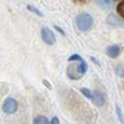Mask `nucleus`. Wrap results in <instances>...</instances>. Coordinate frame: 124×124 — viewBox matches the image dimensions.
Listing matches in <instances>:
<instances>
[{
  "instance_id": "1",
  "label": "nucleus",
  "mask_w": 124,
  "mask_h": 124,
  "mask_svg": "<svg viewBox=\"0 0 124 124\" xmlns=\"http://www.w3.org/2000/svg\"><path fill=\"white\" fill-rule=\"evenodd\" d=\"M86 71H87V64L83 59H80L77 65H72V62H70V67H68V75H70V78L78 80V78H81V75L86 74Z\"/></svg>"
},
{
  "instance_id": "2",
  "label": "nucleus",
  "mask_w": 124,
  "mask_h": 124,
  "mask_svg": "<svg viewBox=\"0 0 124 124\" xmlns=\"http://www.w3.org/2000/svg\"><path fill=\"white\" fill-rule=\"evenodd\" d=\"M75 25L80 31H89L93 25V18L89 13H80L75 18Z\"/></svg>"
},
{
  "instance_id": "3",
  "label": "nucleus",
  "mask_w": 124,
  "mask_h": 124,
  "mask_svg": "<svg viewBox=\"0 0 124 124\" xmlns=\"http://www.w3.org/2000/svg\"><path fill=\"white\" fill-rule=\"evenodd\" d=\"M18 109V103L13 98H8L3 103V112L5 114H15Z\"/></svg>"
},
{
  "instance_id": "4",
  "label": "nucleus",
  "mask_w": 124,
  "mask_h": 124,
  "mask_svg": "<svg viewBox=\"0 0 124 124\" xmlns=\"http://www.w3.org/2000/svg\"><path fill=\"white\" fill-rule=\"evenodd\" d=\"M41 39L47 44H55V34L49 28H41Z\"/></svg>"
},
{
  "instance_id": "5",
  "label": "nucleus",
  "mask_w": 124,
  "mask_h": 124,
  "mask_svg": "<svg viewBox=\"0 0 124 124\" xmlns=\"http://www.w3.org/2000/svg\"><path fill=\"white\" fill-rule=\"evenodd\" d=\"M90 99L95 102V105H96V106H102V105H103V102H105V96L102 95L101 92H93Z\"/></svg>"
},
{
  "instance_id": "6",
  "label": "nucleus",
  "mask_w": 124,
  "mask_h": 124,
  "mask_svg": "<svg viewBox=\"0 0 124 124\" xmlns=\"http://www.w3.org/2000/svg\"><path fill=\"white\" fill-rule=\"evenodd\" d=\"M106 21H108V24L112 25V27H123V25H124V21H121L115 13H111L109 16H108Z\"/></svg>"
},
{
  "instance_id": "7",
  "label": "nucleus",
  "mask_w": 124,
  "mask_h": 124,
  "mask_svg": "<svg viewBox=\"0 0 124 124\" xmlns=\"http://www.w3.org/2000/svg\"><path fill=\"white\" fill-rule=\"evenodd\" d=\"M106 55L109 56V58H117L120 55V47L117 44H111V46H108V49H106Z\"/></svg>"
},
{
  "instance_id": "8",
  "label": "nucleus",
  "mask_w": 124,
  "mask_h": 124,
  "mask_svg": "<svg viewBox=\"0 0 124 124\" xmlns=\"http://www.w3.org/2000/svg\"><path fill=\"white\" fill-rule=\"evenodd\" d=\"M95 3L102 9H109L112 6V0H95Z\"/></svg>"
},
{
  "instance_id": "9",
  "label": "nucleus",
  "mask_w": 124,
  "mask_h": 124,
  "mask_svg": "<svg viewBox=\"0 0 124 124\" xmlns=\"http://www.w3.org/2000/svg\"><path fill=\"white\" fill-rule=\"evenodd\" d=\"M34 124H50V123L47 121V118H46V117L39 115V117H36V118H34Z\"/></svg>"
},
{
  "instance_id": "10",
  "label": "nucleus",
  "mask_w": 124,
  "mask_h": 124,
  "mask_svg": "<svg viewBox=\"0 0 124 124\" xmlns=\"http://www.w3.org/2000/svg\"><path fill=\"white\" fill-rule=\"evenodd\" d=\"M117 10H118V13L121 15V16L124 18V0H123V2H121L118 6H117Z\"/></svg>"
},
{
  "instance_id": "11",
  "label": "nucleus",
  "mask_w": 124,
  "mask_h": 124,
  "mask_svg": "<svg viewBox=\"0 0 124 124\" xmlns=\"http://www.w3.org/2000/svg\"><path fill=\"white\" fill-rule=\"evenodd\" d=\"M115 72H117L118 75L124 77V65H118V67H115Z\"/></svg>"
},
{
  "instance_id": "12",
  "label": "nucleus",
  "mask_w": 124,
  "mask_h": 124,
  "mask_svg": "<svg viewBox=\"0 0 124 124\" xmlns=\"http://www.w3.org/2000/svg\"><path fill=\"white\" fill-rule=\"evenodd\" d=\"M81 93H83V95H84L86 98H89V99L92 98V92H90L89 89H81Z\"/></svg>"
},
{
  "instance_id": "13",
  "label": "nucleus",
  "mask_w": 124,
  "mask_h": 124,
  "mask_svg": "<svg viewBox=\"0 0 124 124\" xmlns=\"http://www.w3.org/2000/svg\"><path fill=\"white\" fill-rule=\"evenodd\" d=\"M27 8H28V10H31V12H34V13H37V15H40V16H41V12H40L39 9H36L34 6H30V5H28Z\"/></svg>"
},
{
  "instance_id": "14",
  "label": "nucleus",
  "mask_w": 124,
  "mask_h": 124,
  "mask_svg": "<svg viewBox=\"0 0 124 124\" xmlns=\"http://www.w3.org/2000/svg\"><path fill=\"white\" fill-rule=\"evenodd\" d=\"M78 59H81L78 55H71V56L68 58V61H78Z\"/></svg>"
},
{
  "instance_id": "15",
  "label": "nucleus",
  "mask_w": 124,
  "mask_h": 124,
  "mask_svg": "<svg viewBox=\"0 0 124 124\" xmlns=\"http://www.w3.org/2000/svg\"><path fill=\"white\" fill-rule=\"evenodd\" d=\"M117 114H118V118H120V121H121V123H124V118H123V115H121L120 108H117Z\"/></svg>"
},
{
  "instance_id": "16",
  "label": "nucleus",
  "mask_w": 124,
  "mask_h": 124,
  "mask_svg": "<svg viewBox=\"0 0 124 124\" xmlns=\"http://www.w3.org/2000/svg\"><path fill=\"white\" fill-rule=\"evenodd\" d=\"M50 124H59V120H58V118L55 117V118H53V120L50 121Z\"/></svg>"
},
{
  "instance_id": "17",
  "label": "nucleus",
  "mask_w": 124,
  "mask_h": 124,
  "mask_svg": "<svg viewBox=\"0 0 124 124\" xmlns=\"http://www.w3.org/2000/svg\"><path fill=\"white\" fill-rule=\"evenodd\" d=\"M43 84H44V86H47V87H49V89H50V84H49V83H47V81H46V80H44V81H43Z\"/></svg>"
}]
</instances>
